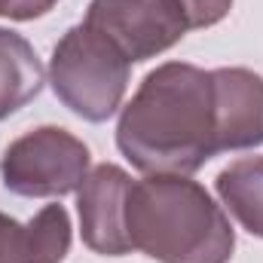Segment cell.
<instances>
[{"mask_svg": "<svg viewBox=\"0 0 263 263\" xmlns=\"http://www.w3.org/2000/svg\"><path fill=\"white\" fill-rule=\"evenodd\" d=\"M117 144L135 168L150 175H190L217 147L211 70L168 62L144 77L123 107Z\"/></svg>", "mask_w": 263, "mask_h": 263, "instance_id": "6da1fadb", "label": "cell"}, {"mask_svg": "<svg viewBox=\"0 0 263 263\" xmlns=\"http://www.w3.org/2000/svg\"><path fill=\"white\" fill-rule=\"evenodd\" d=\"M132 248L159 263H230L236 236L205 187L184 175L132 184L126 205Z\"/></svg>", "mask_w": 263, "mask_h": 263, "instance_id": "7a4b0ae2", "label": "cell"}, {"mask_svg": "<svg viewBox=\"0 0 263 263\" xmlns=\"http://www.w3.org/2000/svg\"><path fill=\"white\" fill-rule=\"evenodd\" d=\"M129 65L132 62L101 31L83 22L59 40L49 65V80L55 95L77 117L89 123H104L117 114L126 95Z\"/></svg>", "mask_w": 263, "mask_h": 263, "instance_id": "3957f363", "label": "cell"}, {"mask_svg": "<svg viewBox=\"0 0 263 263\" xmlns=\"http://www.w3.org/2000/svg\"><path fill=\"white\" fill-rule=\"evenodd\" d=\"M89 172V147L59 126H43L3 150L0 175L18 196H65L80 190Z\"/></svg>", "mask_w": 263, "mask_h": 263, "instance_id": "277c9868", "label": "cell"}, {"mask_svg": "<svg viewBox=\"0 0 263 263\" xmlns=\"http://www.w3.org/2000/svg\"><path fill=\"white\" fill-rule=\"evenodd\" d=\"M86 25L101 31L129 62L165 52L190 31L181 0H92Z\"/></svg>", "mask_w": 263, "mask_h": 263, "instance_id": "5b68a950", "label": "cell"}, {"mask_svg": "<svg viewBox=\"0 0 263 263\" xmlns=\"http://www.w3.org/2000/svg\"><path fill=\"white\" fill-rule=\"evenodd\" d=\"M132 181L120 165H98L86 181L80 184L77 208H80V227L83 242L95 254L120 257L132 251L129 227H126V205H129Z\"/></svg>", "mask_w": 263, "mask_h": 263, "instance_id": "8992f818", "label": "cell"}, {"mask_svg": "<svg viewBox=\"0 0 263 263\" xmlns=\"http://www.w3.org/2000/svg\"><path fill=\"white\" fill-rule=\"evenodd\" d=\"M214 110H217V147L245 150L263 144V77L245 67H217Z\"/></svg>", "mask_w": 263, "mask_h": 263, "instance_id": "52a82bcc", "label": "cell"}, {"mask_svg": "<svg viewBox=\"0 0 263 263\" xmlns=\"http://www.w3.org/2000/svg\"><path fill=\"white\" fill-rule=\"evenodd\" d=\"M43 89V65L34 46L15 31L0 28V120L25 107Z\"/></svg>", "mask_w": 263, "mask_h": 263, "instance_id": "ba28073f", "label": "cell"}, {"mask_svg": "<svg viewBox=\"0 0 263 263\" xmlns=\"http://www.w3.org/2000/svg\"><path fill=\"white\" fill-rule=\"evenodd\" d=\"M217 196L251 236L263 239V156L227 165L217 175Z\"/></svg>", "mask_w": 263, "mask_h": 263, "instance_id": "9c48e42d", "label": "cell"}, {"mask_svg": "<svg viewBox=\"0 0 263 263\" xmlns=\"http://www.w3.org/2000/svg\"><path fill=\"white\" fill-rule=\"evenodd\" d=\"M28 263H62L70 248V220L62 205H46L28 227Z\"/></svg>", "mask_w": 263, "mask_h": 263, "instance_id": "30bf717a", "label": "cell"}, {"mask_svg": "<svg viewBox=\"0 0 263 263\" xmlns=\"http://www.w3.org/2000/svg\"><path fill=\"white\" fill-rule=\"evenodd\" d=\"M0 263H28V236L12 217L0 211Z\"/></svg>", "mask_w": 263, "mask_h": 263, "instance_id": "8fae6325", "label": "cell"}, {"mask_svg": "<svg viewBox=\"0 0 263 263\" xmlns=\"http://www.w3.org/2000/svg\"><path fill=\"white\" fill-rule=\"evenodd\" d=\"M181 6L187 9V18H190V28H208V25H217L233 0H181Z\"/></svg>", "mask_w": 263, "mask_h": 263, "instance_id": "7c38bea8", "label": "cell"}, {"mask_svg": "<svg viewBox=\"0 0 263 263\" xmlns=\"http://www.w3.org/2000/svg\"><path fill=\"white\" fill-rule=\"evenodd\" d=\"M59 0H0V15L3 18H15V22H28L37 18L43 12H49Z\"/></svg>", "mask_w": 263, "mask_h": 263, "instance_id": "4fadbf2b", "label": "cell"}]
</instances>
